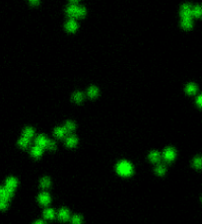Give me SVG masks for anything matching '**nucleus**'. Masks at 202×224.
I'll return each instance as SVG.
<instances>
[{"label":"nucleus","instance_id":"obj_1","mask_svg":"<svg viewBox=\"0 0 202 224\" xmlns=\"http://www.w3.org/2000/svg\"><path fill=\"white\" fill-rule=\"evenodd\" d=\"M66 13L70 18H82L86 15V9L84 7H79L76 4H72V5L68 6L66 10Z\"/></svg>","mask_w":202,"mask_h":224},{"label":"nucleus","instance_id":"obj_2","mask_svg":"<svg viewBox=\"0 0 202 224\" xmlns=\"http://www.w3.org/2000/svg\"><path fill=\"white\" fill-rule=\"evenodd\" d=\"M116 171L120 176H124V177H128L133 172V168L130 163L127 161H121L116 166Z\"/></svg>","mask_w":202,"mask_h":224},{"label":"nucleus","instance_id":"obj_3","mask_svg":"<svg viewBox=\"0 0 202 224\" xmlns=\"http://www.w3.org/2000/svg\"><path fill=\"white\" fill-rule=\"evenodd\" d=\"M180 16L182 19H191L192 17V8L189 4H184L180 10Z\"/></svg>","mask_w":202,"mask_h":224},{"label":"nucleus","instance_id":"obj_4","mask_svg":"<svg viewBox=\"0 0 202 224\" xmlns=\"http://www.w3.org/2000/svg\"><path fill=\"white\" fill-rule=\"evenodd\" d=\"M175 157V151L173 148H167L164 152V158L168 162H171L173 161Z\"/></svg>","mask_w":202,"mask_h":224},{"label":"nucleus","instance_id":"obj_5","mask_svg":"<svg viewBox=\"0 0 202 224\" xmlns=\"http://www.w3.org/2000/svg\"><path fill=\"white\" fill-rule=\"evenodd\" d=\"M38 201L40 202V204L42 205H47L50 202V197L47 192H42L38 196Z\"/></svg>","mask_w":202,"mask_h":224},{"label":"nucleus","instance_id":"obj_6","mask_svg":"<svg viewBox=\"0 0 202 224\" xmlns=\"http://www.w3.org/2000/svg\"><path fill=\"white\" fill-rule=\"evenodd\" d=\"M65 28L68 32L73 33V32H75L77 30V28H78V24L76 23V21L74 20V19H71V20H69L68 22L66 23Z\"/></svg>","mask_w":202,"mask_h":224},{"label":"nucleus","instance_id":"obj_7","mask_svg":"<svg viewBox=\"0 0 202 224\" xmlns=\"http://www.w3.org/2000/svg\"><path fill=\"white\" fill-rule=\"evenodd\" d=\"M47 141L49 140H47V138L45 135H38L37 137V139H36V144L38 146H40V147L45 148L47 145Z\"/></svg>","mask_w":202,"mask_h":224},{"label":"nucleus","instance_id":"obj_8","mask_svg":"<svg viewBox=\"0 0 202 224\" xmlns=\"http://www.w3.org/2000/svg\"><path fill=\"white\" fill-rule=\"evenodd\" d=\"M12 196H13V191H10L5 188V189H2V192L0 194V199H4L7 201Z\"/></svg>","mask_w":202,"mask_h":224},{"label":"nucleus","instance_id":"obj_9","mask_svg":"<svg viewBox=\"0 0 202 224\" xmlns=\"http://www.w3.org/2000/svg\"><path fill=\"white\" fill-rule=\"evenodd\" d=\"M58 218L62 221H66L69 219V211L66 208H61L58 212Z\"/></svg>","mask_w":202,"mask_h":224},{"label":"nucleus","instance_id":"obj_10","mask_svg":"<svg viewBox=\"0 0 202 224\" xmlns=\"http://www.w3.org/2000/svg\"><path fill=\"white\" fill-rule=\"evenodd\" d=\"M17 187V180L14 178H9L6 182V189L10 190V191H14V189Z\"/></svg>","mask_w":202,"mask_h":224},{"label":"nucleus","instance_id":"obj_11","mask_svg":"<svg viewBox=\"0 0 202 224\" xmlns=\"http://www.w3.org/2000/svg\"><path fill=\"white\" fill-rule=\"evenodd\" d=\"M32 155L35 158H40V156L42 155V148L40 147V146H35V147L32 148Z\"/></svg>","mask_w":202,"mask_h":224},{"label":"nucleus","instance_id":"obj_12","mask_svg":"<svg viewBox=\"0 0 202 224\" xmlns=\"http://www.w3.org/2000/svg\"><path fill=\"white\" fill-rule=\"evenodd\" d=\"M66 133H67V131L64 127H57V128H55V131H54V135L56 137H58V138L64 137Z\"/></svg>","mask_w":202,"mask_h":224},{"label":"nucleus","instance_id":"obj_13","mask_svg":"<svg viewBox=\"0 0 202 224\" xmlns=\"http://www.w3.org/2000/svg\"><path fill=\"white\" fill-rule=\"evenodd\" d=\"M77 142H78V139H77V137L74 135L69 136L68 138L66 139V144H67V146H69V147H74V146L77 144Z\"/></svg>","mask_w":202,"mask_h":224},{"label":"nucleus","instance_id":"obj_14","mask_svg":"<svg viewBox=\"0 0 202 224\" xmlns=\"http://www.w3.org/2000/svg\"><path fill=\"white\" fill-rule=\"evenodd\" d=\"M149 158H150V160L154 163L159 162L161 159V155H160V153L157 152V151H152V152L150 153V155H149Z\"/></svg>","mask_w":202,"mask_h":224},{"label":"nucleus","instance_id":"obj_15","mask_svg":"<svg viewBox=\"0 0 202 224\" xmlns=\"http://www.w3.org/2000/svg\"><path fill=\"white\" fill-rule=\"evenodd\" d=\"M181 26H182V28L186 29V30H188V29L192 28L191 19H182V21H181Z\"/></svg>","mask_w":202,"mask_h":224},{"label":"nucleus","instance_id":"obj_16","mask_svg":"<svg viewBox=\"0 0 202 224\" xmlns=\"http://www.w3.org/2000/svg\"><path fill=\"white\" fill-rule=\"evenodd\" d=\"M98 93H99L98 88L94 87V86L90 87V88H89V90H88V96H89V97H91V98L97 97V96H98Z\"/></svg>","mask_w":202,"mask_h":224},{"label":"nucleus","instance_id":"obj_17","mask_svg":"<svg viewBox=\"0 0 202 224\" xmlns=\"http://www.w3.org/2000/svg\"><path fill=\"white\" fill-rule=\"evenodd\" d=\"M34 129L32 128V127H27V128L24 131V132H23V135H24V137H27V138H32L33 137V135H34Z\"/></svg>","mask_w":202,"mask_h":224},{"label":"nucleus","instance_id":"obj_18","mask_svg":"<svg viewBox=\"0 0 202 224\" xmlns=\"http://www.w3.org/2000/svg\"><path fill=\"white\" fill-rule=\"evenodd\" d=\"M186 93L187 94H195V92L197 91V87H196V85H194V84H192V83H190V84H188V85L186 86Z\"/></svg>","mask_w":202,"mask_h":224},{"label":"nucleus","instance_id":"obj_19","mask_svg":"<svg viewBox=\"0 0 202 224\" xmlns=\"http://www.w3.org/2000/svg\"><path fill=\"white\" fill-rule=\"evenodd\" d=\"M29 144H30V139L27 138V137H23L19 140V145L23 148H27Z\"/></svg>","mask_w":202,"mask_h":224},{"label":"nucleus","instance_id":"obj_20","mask_svg":"<svg viewBox=\"0 0 202 224\" xmlns=\"http://www.w3.org/2000/svg\"><path fill=\"white\" fill-rule=\"evenodd\" d=\"M55 213H54V210L53 209H47V210H45L44 212V216L47 219H52L54 217Z\"/></svg>","mask_w":202,"mask_h":224},{"label":"nucleus","instance_id":"obj_21","mask_svg":"<svg viewBox=\"0 0 202 224\" xmlns=\"http://www.w3.org/2000/svg\"><path fill=\"white\" fill-rule=\"evenodd\" d=\"M84 99V95L80 92H77L73 95V101L76 103H81Z\"/></svg>","mask_w":202,"mask_h":224},{"label":"nucleus","instance_id":"obj_22","mask_svg":"<svg viewBox=\"0 0 202 224\" xmlns=\"http://www.w3.org/2000/svg\"><path fill=\"white\" fill-rule=\"evenodd\" d=\"M40 186H42V189H47L50 186V180L47 177L44 178V179L40 181Z\"/></svg>","mask_w":202,"mask_h":224},{"label":"nucleus","instance_id":"obj_23","mask_svg":"<svg viewBox=\"0 0 202 224\" xmlns=\"http://www.w3.org/2000/svg\"><path fill=\"white\" fill-rule=\"evenodd\" d=\"M64 128L66 129L67 132H71L75 129V124H74V122H67Z\"/></svg>","mask_w":202,"mask_h":224},{"label":"nucleus","instance_id":"obj_24","mask_svg":"<svg viewBox=\"0 0 202 224\" xmlns=\"http://www.w3.org/2000/svg\"><path fill=\"white\" fill-rule=\"evenodd\" d=\"M200 15H201V7L200 6L194 7V8L192 9V16L198 18V17H200Z\"/></svg>","mask_w":202,"mask_h":224},{"label":"nucleus","instance_id":"obj_25","mask_svg":"<svg viewBox=\"0 0 202 224\" xmlns=\"http://www.w3.org/2000/svg\"><path fill=\"white\" fill-rule=\"evenodd\" d=\"M166 172V167L163 165H158L157 168H156V173L158 175H164Z\"/></svg>","mask_w":202,"mask_h":224},{"label":"nucleus","instance_id":"obj_26","mask_svg":"<svg viewBox=\"0 0 202 224\" xmlns=\"http://www.w3.org/2000/svg\"><path fill=\"white\" fill-rule=\"evenodd\" d=\"M193 165L195 166L196 168H198V169H200L201 168V158L200 157H197L193 160Z\"/></svg>","mask_w":202,"mask_h":224},{"label":"nucleus","instance_id":"obj_27","mask_svg":"<svg viewBox=\"0 0 202 224\" xmlns=\"http://www.w3.org/2000/svg\"><path fill=\"white\" fill-rule=\"evenodd\" d=\"M47 147L49 148V149H50V150H54V149L56 148V144H55V142H54V141H50V140H49V141H47Z\"/></svg>","mask_w":202,"mask_h":224},{"label":"nucleus","instance_id":"obj_28","mask_svg":"<svg viewBox=\"0 0 202 224\" xmlns=\"http://www.w3.org/2000/svg\"><path fill=\"white\" fill-rule=\"evenodd\" d=\"M82 222V217L79 215H75L72 219V223H81Z\"/></svg>","mask_w":202,"mask_h":224},{"label":"nucleus","instance_id":"obj_29","mask_svg":"<svg viewBox=\"0 0 202 224\" xmlns=\"http://www.w3.org/2000/svg\"><path fill=\"white\" fill-rule=\"evenodd\" d=\"M7 201L4 199H0V209H5L7 208Z\"/></svg>","mask_w":202,"mask_h":224},{"label":"nucleus","instance_id":"obj_30","mask_svg":"<svg viewBox=\"0 0 202 224\" xmlns=\"http://www.w3.org/2000/svg\"><path fill=\"white\" fill-rule=\"evenodd\" d=\"M201 100H202V97L199 96V97L197 98V105H198L199 107H201Z\"/></svg>","mask_w":202,"mask_h":224},{"label":"nucleus","instance_id":"obj_31","mask_svg":"<svg viewBox=\"0 0 202 224\" xmlns=\"http://www.w3.org/2000/svg\"><path fill=\"white\" fill-rule=\"evenodd\" d=\"M30 2L32 4H34V5H37V4H38V2H40V0H30Z\"/></svg>","mask_w":202,"mask_h":224},{"label":"nucleus","instance_id":"obj_32","mask_svg":"<svg viewBox=\"0 0 202 224\" xmlns=\"http://www.w3.org/2000/svg\"><path fill=\"white\" fill-rule=\"evenodd\" d=\"M78 1H79V0H70V2H72V3H73V4H76Z\"/></svg>","mask_w":202,"mask_h":224},{"label":"nucleus","instance_id":"obj_33","mask_svg":"<svg viewBox=\"0 0 202 224\" xmlns=\"http://www.w3.org/2000/svg\"><path fill=\"white\" fill-rule=\"evenodd\" d=\"M36 223H44V221H37Z\"/></svg>","mask_w":202,"mask_h":224},{"label":"nucleus","instance_id":"obj_34","mask_svg":"<svg viewBox=\"0 0 202 224\" xmlns=\"http://www.w3.org/2000/svg\"><path fill=\"white\" fill-rule=\"evenodd\" d=\"M1 192H2V188H0V194H1Z\"/></svg>","mask_w":202,"mask_h":224}]
</instances>
